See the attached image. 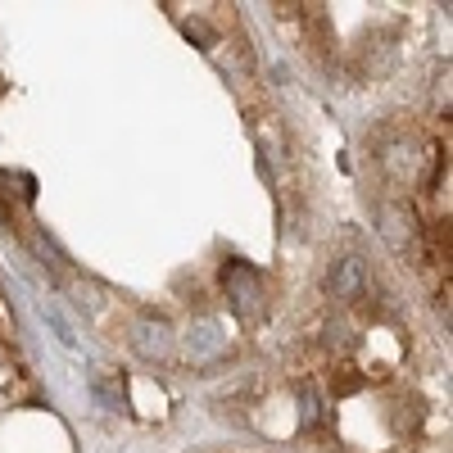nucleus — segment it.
Listing matches in <instances>:
<instances>
[{"label":"nucleus","instance_id":"8","mask_svg":"<svg viewBox=\"0 0 453 453\" xmlns=\"http://www.w3.org/2000/svg\"><path fill=\"white\" fill-rule=\"evenodd\" d=\"M299 422H304L309 431H318L322 422H326V408H322V395H318V386H299Z\"/></svg>","mask_w":453,"mask_h":453},{"label":"nucleus","instance_id":"10","mask_svg":"<svg viewBox=\"0 0 453 453\" xmlns=\"http://www.w3.org/2000/svg\"><path fill=\"white\" fill-rule=\"evenodd\" d=\"M181 32L191 36V42H196L200 50H213V46H218V36H213V27H209V23H200V19H186V23H181Z\"/></svg>","mask_w":453,"mask_h":453},{"label":"nucleus","instance_id":"9","mask_svg":"<svg viewBox=\"0 0 453 453\" xmlns=\"http://www.w3.org/2000/svg\"><path fill=\"white\" fill-rule=\"evenodd\" d=\"M42 318H46V322L55 326V335L64 340V345H68V349H73V345H78V335H73V326H68V318H64V313H59L55 304H42Z\"/></svg>","mask_w":453,"mask_h":453},{"label":"nucleus","instance_id":"5","mask_svg":"<svg viewBox=\"0 0 453 453\" xmlns=\"http://www.w3.org/2000/svg\"><path fill=\"white\" fill-rule=\"evenodd\" d=\"M381 232H386V241H390L399 254H418V232H412V213H408V209L386 204V209H381Z\"/></svg>","mask_w":453,"mask_h":453},{"label":"nucleus","instance_id":"4","mask_svg":"<svg viewBox=\"0 0 453 453\" xmlns=\"http://www.w3.org/2000/svg\"><path fill=\"white\" fill-rule=\"evenodd\" d=\"M363 281H367L363 258H335L331 273H326V290H331L335 299H358V295H363Z\"/></svg>","mask_w":453,"mask_h":453},{"label":"nucleus","instance_id":"3","mask_svg":"<svg viewBox=\"0 0 453 453\" xmlns=\"http://www.w3.org/2000/svg\"><path fill=\"white\" fill-rule=\"evenodd\" d=\"M186 345H191V358L209 363V358L226 354V326H222L218 318H200V322H191V335H186Z\"/></svg>","mask_w":453,"mask_h":453},{"label":"nucleus","instance_id":"2","mask_svg":"<svg viewBox=\"0 0 453 453\" xmlns=\"http://www.w3.org/2000/svg\"><path fill=\"white\" fill-rule=\"evenodd\" d=\"M132 345H136V354H141L145 363H164V358L173 354V326H168L164 318H145V322H136V331H132Z\"/></svg>","mask_w":453,"mask_h":453},{"label":"nucleus","instance_id":"7","mask_svg":"<svg viewBox=\"0 0 453 453\" xmlns=\"http://www.w3.org/2000/svg\"><path fill=\"white\" fill-rule=\"evenodd\" d=\"M91 395H96V403H100L104 412H119V403H123V381H119L113 372L96 367V372H91Z\"/></svg>","mask_w":453,"mask_h":453},{"label":"nucleus","instance_id":"1","mask_svg":"<svg viewBox=\"0 0 453 453\" xmlns=\"http://www.w3.org/2000/svg\"><path fill=\"white\" fill-rule=\"evenodd\" d=\"M222 286H226L232 309L245 322H263V313H268V286H263V277L250 268V263H241V258L222 263Z\"/></svg>","mask_w":453,"mask_h":453},{"label":"nucleus","instance_id":"6","mask_svg":"<svg viewBox=\"0 0 453 453\" xmlns=\"http://www.w3.org/2000/svg\"><path fill=\"white\" fill-rule=\"evenodd\" d=\"M381 164H386V173H390L395 181H412V177H418V164H422L418 141H395V145H386Z\"/></svg>","mask_w":453,"mask_h":453}]
</instances>
